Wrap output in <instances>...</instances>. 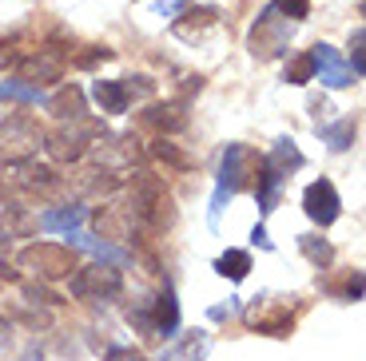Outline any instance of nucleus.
I'll list each match as a JSON object with an SVG mask.
<instances>
[{
  "instance_id": "f257e3e1",
  "label": "nucleus",
  "mask_w": 366,
  "mask_h": 361,
  "mask_svg": "<svg viewBox=\"0 0 366 361\" xmlns=\"http://www.w3.org/2000/svg\"><path fill=\"white\" fill-rule=\"evenodd\" d=\"M128 215L136 218L144 230H172L175 226V203L167 195V187L147 171L132 175L128 187Z\"/></svg>"
},
{
  "instance_id": "f03ea898",
  "label": "nucleus",
  "mask_w": 366,
  "mask_h": 361,
  "mask_svg": "<svg viewBox=\"0 0 366 361\" xmlns=\"http://www.w3.org/2000/svg\"><path fill=\"white\" fill-rule=\"evenodd\" d=\"M259 163H263V155H255L247 143H227L223 163H219V187H215V203H211V223L219 218L223 203H227L231 195H239V190H247L251 183H255Z\"/></svg>"
},
{
  "instance_id": "7ed1b4c3",
  "label": "nucleus",
  "mask_w": 366,
  "mask_h": 361,
  "mask_svg": "<svg viewBox=\"0 0 366 361\" xmlns=\"http://www.w3.org/2000/svg\"><path fill=\"white\" fill-rule=\"evenodd\" d=\"M96 139H104V127L80 116V119H60V127H56L52 136H44L40 147H44L48 159H56V163H80L84 155L92 151Z\"/></svg>"
},
{
  "instance_id": "20e7f679",
  "label": "nucleus",
  "mask_w": 366,
  "mask_h": 361,
  "mask_svg": "<svg viewBox=\"0 0 366 361\" xmlns=\"http://www.w3.org/2000/svg\"><path fill=\"white\" fill-rule=\"evenodd\" d=\"M16 262L24 270L36 274L40 282H60L80 266L76 246H68V243H28L24 250L16 254Z\"/></svg>"
},
{
  "instance_id": "39448f33",
  "label": "nucleus",
  "mask_w": 366,
  "mask_h": 361,
  "mask_svg": "<svg viewBox=\"0 0 366 361\" xmlns=\"http://www.w3.org/2000/svg\"><path fill=\"white\" fill-rule=\"evenodd\" d=\"M119 290H124V274L119 266L112 262H96V266H76L68 274V294L72 298H116Z\"/></svg>"
},
{
  "instance_id": "423d86ee",
  "label": "nucleus",
  "mask_w": 366,
  "mask_h": 361,
  "mask_svg": "<svg viewBox=\"0 0 366 361\" xmlns=\"http://www.w3.org/2000/svg\"><path fill=\"white\" fill-rule=\"evenodd\" d=\"M44 143V131L28 116H9L0 119V155L9 163L16 159H28V155H36V147Z\"/></svg>"
},
{
  "instance_id": "0eeeda50",
  "label": "nucleus",
  "mask_w": 366,
  "mask_h": 361,
  "mask_svg": "<svg viewBox=\"0 0 366 361\" xmlns=\"http://www.w3.org/2000/svg\"><path fill=\"white\" fill-rule=\"evenodd\" d=\"M291 24H295V20H283L274 9H267L263 16L255 20V28H251V52H255L259 60H274V56H283L287 44H291Z\"/></svg>"
},
{
  "instance_id": "6e6552de",
  "label": "nucleus",
  "mask_w": 366,
  "mask_h": 361,
  "mask_svg": "<svg viewBox=\"0 0 366 361\" xmlns=\"http://www.w3.org/2000/svg\"><path fill=\"white\" fill-rule=\"evenodd\" d=\"M139 83L132 80H96L92 83V96H96V103H100V111H108V116H124L132 103V96H139V91H152V83L144 80V76H136Z\"/></svg>"
},
{
  "instance_id": "1a4fd4ad",
  "label": "nucleus",
  "mask_w": 366,
  "mask_h": 361,
  "mask_svg": "<svg viewBox=\"0 0 366 361\" xmlns=\"http://www.w3.org/2000/svg\"><path fill=\"white\" fill-rule=\"evenodd\" d=\"M302 210H307V218H311V223H319V226L335 223V218H339V210H342L335 183H330V179H315L311 187L302 190Z\"/></svg>"
},
{
  "instance_id": "9d476101",
  "label": "nucleus",
  "mask_w": 366,
  "mask_h": 361,
  "mask_svg": "<svg viewBox=\"0 0 366 361\" xmlns=\"http://www.w3.org/2000/svg\"><path fill=\"white\" fill-rule=\"evenodd\" d=\"M12 167V175L9 179L16 183L20 190H36V195H56V190H60V175L52 171V167H44V163H36L32 159V155H28V159H16V163H9Z\"/></svg>"
},
{
  "instance_id": "9b49d317",
  "label": "nucleus",
  "mask_w": 366,
  "mask_h": 361,
  "mask_svg": "<svg viewBox=\"0 0 366 361\" xmlns=\"http://www.w3.org/2000/svg\"><path fill=\"white\" fill-rule=\"evenodd\" d=\"M247 325L259 330V334H271V337H287L295 325V310L283 306V302H267V306H251L247 310Z\"/></svg>"
},
{
  "instance_id": "f8f14e48",
  "label": "nucleus",
  "mask_w": 366,
  "mask_h": 361,
  "mask_svg": "<svg viewBox=\"0 0 366 361\" xmlns=\"http://www.w3.org/2000/svg\"><path fill=\"white\" fill-rule=\"evenodd\" d=\"M311 63H315V80H322L327 88H347V83L355 80L350 68L342 63V56L330 44H315L311 48Z\"/></svg>"
},
{
  "instance_id": "ddd939ff",
  "label": "nucleus",
  "mask_w": 366,
  "mask_h": 361,
  "mask_svg": "<svg viewBox=\"0 0 366 361\" xmlns=\"http://www.w3.org/2000/svg\"><path fill=\"white\" fill-rule=\"evenodd\" d=\"M92 223H96V230H100V238H112V243H132L136 238V218L128 215V207H100L96 215H92Z\"/></svg>"
},
{
  "instance_id": "4468645a",
  "label": "nucleus",
  "mask_w": 366,
  "mask_h": 361,
  "mask_svg": "<svg viewBox=\"0 0 366 361\" xmlns=\"http://www.w3.org/2000/svg\"><path fill=\"white\" fill-rule=\"evenodd\" d=\"M152 330H156V337H175V330H179V302H175V290L164 282V290L156 294V302H152Z\"/></svg>"
},
{
  "instance_id": "2eb2a0df",
  "label": "nucleus",
  "mask_w": 366,
  "mask_h": 361,
  "mask_svg": "<svg viewBox=\"0 0 366 361\" xmlns=\"http://www.w3.org/2000/svg\"><path fill=\"white\" fill-rule=\"evenodd\" d=\"M144 123L159 136H175V131L187 127V111H183V103H152L144 111Z\"/></svg>"
},
{
  "instance_id": "dca6fc26",
  "label": "nucleus",
  "mask_w": 366,
  "mask_h": 361,
  "mask_svg": "<svg viewBox=\"0 0 366 361\" xmlns=\"http://www.w3.org/2000/svg\"><path fill=\"white\" fill-rule=\"evenodd\" d=\"M20 63V76H24L28 83H52L64 76V63H60V56L52 52H36V56H28V60H16Z\"/></svg>"
},
{
  "instance_id": "f3484780",
  "label": "nucleus",
  "mask_w": 366,
  "mask_h": 361,
  "mask_svg": "<svg viewBox=\"0 0 366 361\" xmlns=\"http://www.w3.org/2000/svg\"><path fill=\"white\" fill-rule=\"evenodd\" d=\"M287 175L279 171V167H271V163H259V175H255V195H259V210H274V203H279V190H283Z\"/></svg>"
},
{
  "instance_id": "a211bd4d",
  "label": "nucleus",
  "mask_w": 366,
  "mask_h": 361,
  "mask_svg": "<svg viewBox=\"0 0 366 361\" xmlns=\"http://www.w3.org/2000/svg\"><path fill=\"white\" fill-rule=\"evenodd\" d=\"M80 187L88 190V195H112V190L124 187V175H119L116 167H108V163H96V167H88V171L80 175Z\"/></svg>"
},
{
  "instance_id": "6ab92c4d",
  "label": "nucleus",
  "mask_w": 366,
  "mask_h": 361,
  "mask_svg": "<svg viewBox=\"0 0 366 361\" xmlns=\"http://www.w3.org/2000/svg\"><path fill=\"white\" fill-rule=\"evenodd\" d=\"M88 218V210L80 207V203H68V207H52V210H44L40 215V226L44 230H80V223Z\"/></svg>"
},
{
  "instance_id": "aec40b11",
  "label": "nucleus",
  "mask_w": 366,
  "mask_h": 361,
  "mask_svg": "<svg viewBox=\"0 0 366 361\" xmlns=\"http://www.w3.org/2000/svg\"><path fill=\"white\" fill-rule=\"evenodd\" d=\"M48 111H52L56 119H80L84 116V91L80 88H60L48 100Z\"/></svg>"
},
{
  "instance_id": "412c9836",
  "label": "nucleus",
  "mask_w": 366,
  "mask_h": 361,
  "mask_svg": "<svg viewBox=\"0 0 366 361\" xmlns=\"http://www.w3.org/2000/svg\"><path fill=\"white\" fill-rule=\"evenodd\" d=\"M263 159H267V163H271V167H279V171H283V175H291V171H299L302 163H307V159H302V151H299V147H295V143H291V139H274V147H271V155H263Z\"/></svg>"
},
{
  "instance_id": "4be33fe9",
  "label": "nucleus",
  "mask_w": 366,
  "mask_h": 361,
  "mask_svg": "<svg viewBox=\"0 0 366 361\" xmlns=\"http://www.w3.org/2000/svg\"><path fill=\"white\" fill-rule=\"evenodd\" d=\"M152 155H156V159L164 163V167H172V171H192V167H195V155L179 151V147H175V143H167L164 136H159L156 143H152Z\"/></svg>"
},
{
  "instance_id": "5701e85b",
  "label": "nucleus",
  "mask_w": 366,
  "mask_h": 361,
  "mask_svg": "<svg viewBox=\"0 0 366 361\" xmlns=\"http://www.w3.org/2000/svg\"><path fill=\"white\" fill-rule=\"evenodd\" d=\"M215 270L223 274V278H231V282H243L251 274V254L247 250H227V254H219L215 258Z\"/></svg>"
},
{
  "instance_id": "b1692460",
  "label": "nucleus",
  "mask_w": 366,
  "mask_h": 361,
  "mask_svg": "<svg viewBox=\"0 0 366 361\" xmlns=\"http://www.w3.org/2000/svg\"><path fill=\"white\" fill-rule=\"evenodd\" d=\"M299 250L307 254V258H311L315 266H319V270L335 262V246L322 243V238H315V235H299Z\"/></svg>"
},
{
  "instance_id": "393cba45",
  "label": "nucleus",
  "mask_w": 366,
  "mask_h": 361,
  "mask_svg": "<svg viewBox=\"0 0 366 361\" xmlns=\"http://www.w3.org/2000/svg\"><path fill=\"white\" fill-rule=\"evenodd\" d=\"M322 131V139L330 143V151H347L350 143H355V119H342V123H335V127H319Z\"/></svg>"
},
{
  "instance_id": "a878e982",
  "label": "nucleus",
  "mask_w": 366,
  "mask_h": 361,
  "mask_svg": "<svg viewBox=\"0 0 366 361\" xmlns=\"http://www.w3.org/2000/svg\"><path fill=\"white\" fill-rule=\"evenodd\" d=\"M0 100L36 103V100H40V91H36V83H16V80H4V83H0Z\"/></svg>"
},
{
  "instance_id": "bb28decb",
  "label": "nucleus",
  "mask_w": 366,
  "mask_h": 361,
  "mask_svg": "<svg viewBox=\"0 0 366 361\" xmlns=\"http://www.w3.org/2000/svg\"><path fill=\"white\" fill-rule=\"evenodd\" d=\"M347 68H350L355 80L366 72V32H362V28H355V36H350V63H347Z\"/></svg>"
},
{
  "instance_id": "cd10ccee",
  "label": "nucleus",
  "mask_w": 366,
  "mask_h": 361,
  "mask_svg": "<svg viewBox=\"0 0 366 361\" xmlns=\"http://www.w3.org/2000/svg\"><path fill=\"white\" fill-rule=\"evenodd\" d=\"M315 80V63H311V52L295 56L291 63H287V83H311Z\"/></svg>"
},
{
  "instance_id": "c85d7f7f",
  "label": "nucleus",
  "mask_w": 366,
  "mask_h": 361,
  "mask_svg": "<svg viewBox=\"0 0 366 361\" xmlns=\"http://www.w3.org/2000/svg\"><path fill=\"white\" fill-rule=\"evenodd\" d=\"M271 9L279 12L283 20H307L311 4H307V0H271Z\"/></svg>"
},
{
  "instance_id": "c756f323",
  "label": "nucleus",
  "mask_w": 366,
  "mask_h": 361,
  "mask_svg": "<svg viewBox=\"0 0 366 361\" xmlns=\"http://www.w3.org/2000/svg\"><path fill=\"white\" fill-rule=\"evenodd\" d=\"M104 60H112V48H88V52L72 56L76 68H96V63H104Z\"/></svg>"
},
{
  "instance_id": "7c9ffc66",
  "label": "nucleus",
  "mask_w": 366,
  "mask_h": 361,
  "mask_svg": "<svg viewBox=\"0 0 366 361\" xmlns=\"http://www.w3.org/2000/svg\"><path fill=\"white\" fill-rule=\"evenodd\" d=\"M24 294H28L32 302H40V306H60V302H64L60 294H52V290H48V286H40V282H36V286H28Z\"/></svg>"
},
{
  "instance_id": "2f4dec72",
  "label": "nucleus",
  "mask_w": 366,
  "mask_h": 361,
  "mask_svg": "<svg viewBox=\"0 0 366 361\" xmlns=\"http://www.w3.org/2000/svg\"><path fill=\"white\" fill-rule=\"evenodd\" d=\"M347 298H355V302L362 298V274H358V270H355V278L347 282Z\"/></svg>"
},
{
  "instance_id": "473e14b6",
  "label": "nucleus",
  "mask_w": 366,
  "mask_h": 361,
  "mask_svg": "<svg viewBox=\"0 0 366 361\" xmlns=\"http://www.w3.org/2000/svg\"><path fill=\"white\" fill-rule=\"evenodd\" d=\"M251 238H255V246H263V250H271V238H267V226L259 223L255 230H251Z\"/></svg>"
},
{
  "instance_id": "72a5a7b5",
  "label": "nucleus",
  "mask_w": 366,
  "mask_h": 361,
  "mask_svg": "<svg viewBox=\"0 0 366 361\" xmlns=\"http://www.w3.org/2000/svg\"><path fill=\"white\" fill-rule=\"evenodd\" d=\"M12 63H16V52L9 44H0V68H12Z\"/></svg>"
},
{
  "instance_id": "f704fd0d",
  "label": "nucleus",
  "mask_w": 366,
  "mask_h": 361,
  "mask_svg": "<svg viewBox=\"0 0 366 361\" xmlns=\"http://www.w3.org/2000/svg\"><path fill=\"white\" fill-rule=\"evenodd\" d=\"M167 361H179V357H167Z\"/></svg>"
},
{
  "instance_id": "c9c22d12",
  "label": "nucleus",
  "mask_w": 366,
  "mask_h": 361,
  "mask_svg": "<svg viewBox=\"0 0 366 361\" xmlns=\"http://www.w3.org/2000/svg\"><path fill=\"white\" fill-rule=\"evenodd\" d=\"M36 361H40V357H36Z\"/></svg>"
}]
</instances>
